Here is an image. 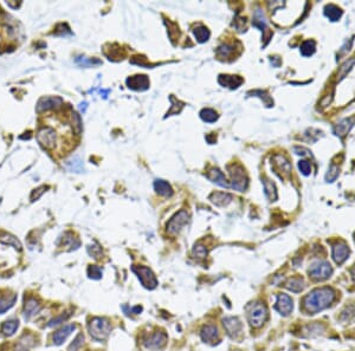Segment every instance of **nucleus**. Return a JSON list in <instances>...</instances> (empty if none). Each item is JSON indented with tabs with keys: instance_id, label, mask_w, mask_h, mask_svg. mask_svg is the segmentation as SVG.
Returning a JSON list of instances; mask_svg holds the SVG:
<instances>
[{
	"instance_id": "f257e3e1",
	"label": "nucleus",
	"mask_w": 355,
	"mask_h": 351,
	"mask_svg": "<svg viewBox=\"0 0 355 351\" xmlns=\"http://www.w3.org/2000/svg\"><path fill=\"white\" fill-rule=\"evenodd\" d=\"M335 299V292L330 287H320L303 298V309L308 313H317L327 309Z\"/></svg>"
},
{
	"instance_id": "f03ea898",
	"label": "nucleus",
	"mask_w": 355,
	"mask_h": 351,
	"mask_svg": "<svg viewBox=\"0 0 355 351\" xmlns=\"http://www.w3.org/2000/svg\"><path fill=\"white\" fill-rule=\"evenodd\" d=\"M246 312L247 322L255 329L261 328L269 317V311L263 302H256L253 304H250L246 309Z\"/></svg>"
},
{
	"instance_id": "7ed1b4c3",
	"label": "nucleus",
	"mask_w": 355,
	"mask_h": 351,
	"mask_svg": "<svg viewBox=\"0 0 355 351\" xmlns=\"http://www.w3.org/2000/svg\"><path fill=\"white\" fill-rule=\"evenodd\" d=\"M88 331L95 341L102 342L109 337L112 332V325L107 318L95 317L88 324Z\"/></svg>"
},
{
	"instance_id": "20e7f679",
	"label": "nucleus",
	"mask_w": 355,
	"mask_h": 351,
	"mask_svg": "<svg viewBox=\"0 0 355 351\" xmlns=\"http://www.w3.org/2000/svg\"><path fill=\"white\" fill-rule=\"evenodd\" d=\"M230 175H231V184L230 187L238 192H244L249 185V179L245 173V169L239 164H231L228 167Z\"/></svg>"
},
{
	"instance_id": "39448f33",
	"label": "nucleus",
	"mask_w": 355,
	"mask_h": 351,
	"mask_svg": "<svg viewBox=\"0 0 355 351\" xmlns=\"http://www.w3.org/2000/svg\"><path fill=\"white\" fill-rule=\"evenodd\" d=\"M132 270L145 289L154 290L158 286V279L149 268H146V266H133Z\"/></svg>"
},
{
	"instance_id": "423d86ee",
	"label": "nucleus",
	"mask_w": 355,
	"mask_h": 351,
	"mask_svg": "<svg viewBox=\"0 0 355 351\" xmlns=\"http://www.w3.org/2000/svg\"><path fill=\"white\" fill-rule=\"evenodd\" d=\"M308 273L312 279H314L316 281H322V280H326V279H328L330 275H332L333 269L329 263L321 260V262H316L314 264H312L308 270Z\"/></svg>"
},
{
	"instance_id": "0eeeda50",
	"label": "nucleus",
	"mask_w": 355,
	"mask_h": 351,
	"mask_svg": "<svg viewBox=\"0 0 355 351\" xmlns=\"http://www.w3.org/2000/svg\"><path fill=\"white\" fill-rule=\"evenodd\" d=\"M190 223V214L186 211H179L177 214L172 217L171 220L167 223V233L171 235H177L181 230Z\"/></svg>"
},
{
	"instance_id": "6e6552de",
	"label": "nucleus",
	"mask_w": 355,
	"mask_h": 351,
	"mask_svg": "<svg viewBox=\"0 0 355 351\" xmlns=\"http://www.w3.org/2000/svg\"><path fill=\"white\" fill-rule=\"evenodd\" d=\"M167 341H168V337H167L166 332L155 331L154 334L149 335L148 337L146 338L145 342H143V346L146 347V349L158 351L166 347Z\"/></svg>"
},
{
	"instance_id": "1a4fd4ad",
	"label": "nucleus",
	"mask_w": 355,
	"mask_h": 351,
	"mask_svg": "<svg viewBox=\"0 0 355 351\" xmlns=\"http://www.w3.org/2000/svg\"><path fill=\"white\" fill-rule=\"evenodd\" d=\"M37 140L43 148L52 149L56 145V131L50 127L41 128L37 133Z\"/></svg>"
},
{
	"instance_id": "9d476101",
	"label": "nucleus",
	"mask_w": 355,
	"mask_h": 351,
	"mask_svg": "<svg viewBox=\"0 0 355 351\" xmlns=\"http://www.w3.org/2000/svg\"><path fill=\"white\" fill-rule=\"evenodd\" d=\"M224 328H225L226 332L231 338L234 340H237L238 337L241 335V331H243V325H241V322L238 319L237 317H226L223 319Z\"/></svg>"
},
{
	"instance_id": "9b49d317",
	"label": "nucleus",
	"mask_w": 355,
	"mask_h": 351,
	"mask_svg": "<svg viewBox=\"0 0 355 351\" xmlns=\"http://www.w3.org/2000/svg\"><path fill=\"white\" fill-rule=\"evenodd\" d=\"M63 104V100L58 96H46V97H41L39 101H38L37 107H36V110L37 113H43L46 112V110L56 109V108H59Z\"/></svg>"
},
{
	"instance_id": "f8f14e48",
	"label": "nucleus",
	"mask_w": 355,
	"mask_h": 351,
	"mask_svg": "<svg viewBox=\"0 0 355 351\" xmlns=\"http://www.w3.org/2000/svg\"><path fill=\"white\" fill-rule=\"evenodd\" d=\"M332 256L334 262H335L338 265H341L344 264L346 260H347L348 256H350V248H348L347 244L345 241H338L333 245V251Z\"/></svg>"
},
{
	"instance_id": "ddd939ff",
	"label": "nucleus",
	"mask_w": 355,
	"mask_h": 351,
	"mask_svg": "<svg viewBox=\"0 0 355 351\" xmlns=\"http://www.w3.org/2000/svg\"><path fill=\"white\" fill-rule=\"evenodd\" d=\"M126 84L128 88L135 90V91H145L149 88V79L145 75H135V76L127 78Z\"/></svg>"
},
{
	"instance_id": "4468645a",
	"label": "nucleus",
	"mask_w": 355,
	"mask_h": 351,
	"mask_svg": "<svg viewBox=\"0 0 355 351\" xmlns=\"http://www.w3.org/2000/svg\"><path fill=\"white\" fill-rule=\"evenodd\" d=\"M275 309L283 316H289L294 309V304H292V299L288 295L281 293L276 297V304Z\"/></svg>"
},
{
	"instance_id": "2eb2a0df",
	"label": "nucleus",
	"mask_w": 355,
	"mask_h": 351,
	"mask_svg": "<svg viewBox=\"0 0 355 351\" xmlns=\"http://www.w3.org/2000/svg\"><path fill=\"white\" fill-rule=\"evenodd\" d=\"M273 163L276 173H281V178H288L291 172V164L283 155H275L273 157Z\"/></svg>"
},
{
	"instance_id": "dca6fc26",
	"label": "nucleus",
	"mask_w": 355,
	"mask_h": 351,
	"mask_svg": "<svg viewBox=\"0 0 355 351\" xmlns=\"http://www.w3.org/2000/svg\"><path fill=\"white\" fill-rule=\"evenodd\" d=\"M200 337L205 343H217L219 341V332H218L217 326L211 325H204L200 331Z\"/></svg>"
},
{
	"instance_id": "f3484780",
	"label": "nucleus",
	"mask_w": 355,
	"mask_h": 351,
	"mask_svg": "<svg viewBox=\"0 0 355 351\" xmlns=\"http://www.w3.org/2000/svg\"><path fill=\"white\" fill-rule=\"evenodd\" d=\"M206 178L210 180V181H212L213 184L220 186V187L223 188L230 187V184L228 182V180H226L225 175H224L218 168H211L206 174Z\"/></svg>"
},
{
	"instance_id": "a211bd4d",
	"label": "nucleus",
	"mask_w": 355,
	"mask_h": 351,
	"mask_svg": "<svg viewBox=\"0 0 355 351\" xmlns=\"http://www.w3.org/2000/svg\"><path fill=\"white\" fill-rule=\"evenodd\" d=\"M75 329L76 328H75V325H73V324L64 325L63 328L59 329L58 331L53 335V343H55L56 346H62V344L68 340V337L75 331Z\"/></svg>"
},
{
	"instance_id": "6ab92c4d",
	"label": "nucleus",
	"mask_w": 355,
	"mask_h": 351,
	"mask_svg": "<svg viewBox=\"0 0 355 351\" xmlns=\"http://www.w3.org/2000/svg\"><path fill=\"white\" fill-rule=\"evenodd\" d=\"M218 82H219L220 85H223L224 88L229 89H237L238 86L241 85V83L244 82L243 78L239 76H230V75H220L218 77Z\"/></svg>"
},
{
	"instance_id": "aec40b11",
	"label": "nucleus",
	"mask_w": 355,
	"mask_h": 351,
	"mask_svg": "<svg viewBox=\"0 0 355 351\" xmlns=\"http://www.w3.org/2000/svg\"><path fill=\"white\" fill-rule=\"evenodd\" d=\"M39 311H40L39 302L35 298H30L29 301L25 303V307H24V319L25 320L31 319V318L35 317Z\"/></svg>"
},
{
	"instance_id": "412c9836",
	"label": "nucleus",
	"mask_w": 355,
	"mask_h": 351,
	"mask_svg": "<svg viewBox=\"0 0 355 351\" xmlns=\"http://www.w3.org/2000/svg\"><path fill=\"white\" fill-rule=\"evenodd\" d=\"M354 125V118H345L340 121L338 124L334 127V134L339 137H344L350 133L352 127Z\"/></svg>"
},
{
	"instance_id": "4be33fe9",
	"label": "nucleus",
	"mask_w": 355,
	"mask_h": 351,
	"mask_svg": "<svg viewBox=\"0 0 355 351\" xmlns=\"http://www.w3.org/2000/svg\"><path fill=\"white\" fill-rule=\"evenodd\" d=\"M210 200L211 202L214 203L216 206L219 207L228 206L232 201V195L228 193H223V192H216V193H212L210 195Z\"/></svg>"
},
{
	"instance_id": "5701e85b",
	"label": "nucleus",
	"mask_w": 355,
	"mask_h": 351,
	"mask_svg": "<svg viewBox=\"0 0 355 351\" xmlns=\"http://www.w3.org/2000/svg\"><path fill=\"white\" fill-rule=\"evenodd\" d=\"M285 287L289 291H291V292L298 293V292H301V291H303L304 287H306V285H304L303 278L292 277V278L288 279V280H286Z\"/></svg>"
},
{
	"instance_id": "b1692460",
	"label": "nucleus",
	"mask_w": 355,
	"mask_h": 351,
	"mask_svg": "<svg viewBox=\"0 0 355 351\" xmlns=\"http://www.w3.org/2000/svg\"><path fill=\"white\" fill-rule=\"evenodd\" d=\"M154 190L157 191L158 194L162 195V196H172L173 194L171 185L168 182L163 181V180H155Z\"/></svg>"
},
{
	"instance_id": "393cba45",
	"label": "nucleus",
	"mask_w": 355,
	"mask_h": 351,
	"mask_svg": "<svg viewBox=\"0 0 355 351\" xmlns=\"http://www.w3.org/2000/svg\"><path fill=\"white\" fill-rule=\"evenodd\" d=\"M324 16H326L329 20H332V22H338L342 16V11L341 8L338 7L336 5L330 4L324 7Z\"/></svg>"
},
{
	"instance_id": "a878e982",
	"label": "nucleus",
	"mask_w": 355,
	"mask_h": 351,
	"mask_svg": "<svg viewBox=\"0 0 355 351\" xmlns=\"http://www.w3.org/2000/svg\"><path fill=\"white\" fill-rule=\"evenodd\" d=\"M263 186H264V193L267 195V197L270 201H275L277 199V190L276 186L274 182H271L269 179L264 178L263 179Z\"/></svg>"
},
{
	"instance_id": "bb28decb",
	"label": "nucleus",
	"mask_w": 355,
	"mask_h": 351,
	"mask_svg": "<svg viewBox=\"0 0 355 351\" xmlns=\"http://www.w3.org/2000/svg\"><path fill=\"white\" fill-rule=\"evenodd\" d=\"M0 242H2V244L5 245L13 246L16 250L22 251V244H20L19 240H18L16 236L11 235V234L8 233H0Z\"/></svg>"
},
{
	"instance_id": "cd10ccee",
	"label": "nucleus",
	"mask_w": 355,
	"mask_h": 351,
	"mask_svg": "<svg viewBox=\"0 0 355 351\" xmlns=\"http://www.w3.org/2000/svg\"><path fill=\"white\" fill-rule=\"evenodd\" d=\"M75 62H76L77 65H79V67H83V68H91V67H95V65L102 64V62H101L100 59L88 58V57H84V56H77L76 58H75Z\"/></svg>"
},
{
	"instance_id": "c85d7f7f",
	"label": "nucleus",
	"mask_w": 355,
	"mask_h": 351,
	"mask_svg": "<svg viewBox=\"0 0 355 351\" xmlns=\"http://www.w3.org/2000/svg\"><path fill=\"white\" fill-rule=\"evenodd\" d=\"M67 168L68 170L75 173H82L84 172V167H83V162L79 156H75V157L71 158L67 162Z\"/></svg>"
},
{
	"instance_id": "c756f323",
	"label": "nucleus",
	"mask_w": 355,
	"mask_h": 351,
	"mask_svg": "<svg viewBox=\"0 0 355 351\" xmlns=\"http://www.w3.org/2000/svg\"><path fill=\"white\" fill-rule=\"evenodd\" d=\"M18 326H19V322H18L17 319L7 320V322H5L4 324H2L1 332L5 336H7V337H10V336L14 335V332L17 331Z\"/></svg>"
},
{
	"instance_id": "7c9ffc66",
	"label": "nucleus",
	"mask_w": 355,
	"mask_h": 351,
	"mask_svg": "<svg viewBox=\"0 0 355 351\" xmlns=\"http://www.w3.org/2000/svg\"><path fill=\"white\" fill-rule=\"evenodd\" d=\"M193 34H195V37L199 43H205V41L208 40L210 38V30L205 26H198L193 30Z\"/></svg>"
},
{
	"instance_id": "2f4dec72",
	"label": "nucleus",
	"mask_w": 355,
	"mask_h": 351,
	"mask_svg": "<svg viewBox=\"0 0 355 351\" xmlns=\"http://www.w3.org/2000/svg\"><path fill=\"white\" fill-rule=\"evenodd\" d=\"M301 53H302L303 56L308 57V56H312L314 55L315 50H316V44L314 40H306L303 41L302 45H301Z\"/></svg>"
},
{
	"instance_id": "473e14b6",
	"label": "nucleus",
	"mask_w": 355,
	"mask_h": 351,
	"mask_svg": "<svg viewBox=\"0 0 355 351\" xmlns=\"http://www.w3.org/2000/svg\"><path fill=\"white\" fill-rule=\"evenodd\" d=\"M16 301H17L16 295L12 297H7V298L0 299V314L10 310V309L14 305Z\"/></svg>"
},
{
	"instance_id": "72a5a7b5",
	"label": "nucleus",
	"mask_w": 355,
	"mask_h": 351,
	"mask_svg": "<svg viewBox=\"0 0 355 351\" xmlns=\"http://www.w3.org/2000/svg\"><path fill=\"white\" fill-rule=\"evenodd\" d=\"M234 51H235V47L231 46V45H228V44L220 45V46L217 49V56L219 57L220 59L229 58V57L231 56V53H234Z\"/></svg>"
},
{
	"instance_id": "f704fd0d",
	"label": "nucleus",
	"mask_w": 355,
	"mask_h": 351,
	"mask_svg": "<svg viewBox=\"0 0 355 351\" xmlns=\"http://www.w3.org/2000/svg\"><path fill=\"white\" fill-rule=\"evenodd\" d=\"M253 25L256 28L261 29L262 31L267 29V22H265V17L263 14V12L261 10H257L255 12V17H253Z\"/></svg>"
},
{
	"instance_id": "c9c22d12",
	"label": "nucleus",
	"mask_w": 355,
	"mask_h": 351,
	"mask_svg": "<svg viewBox=\"0 0 355 351\" xmlns=\"http://www.w3.org/2000/svg\"><path fill=\"white\" fill-rule=\"evenodd\" d=\"M200 117L204 122H208V123H212L216 122L218 119V115L217 113L214 112L213 109H202L200 112Z\"/></svg>"
},
{
	"instance_id": "e433bc0d",
	"label": "nucleus",
	"mask_w": 355,
	"mask_h": 351,
	"mask_svg": "<svg viewBox=\"0 0 355 351\" xmlns=\"http://www.w3.org/2000/svg\"><path fill=\"white\" fill-rule=\"evenodd\" d=\"M354 65H355V58H352V59H350V61L346 62L345 64L340 68V70L338 73V80H341L342 78H345L346 75L350 73Z\"/></svg>"
},
{
	"instance_id": "4c0bfd02",
	"label": "nucleus",
	"mask_w": 355,
	"mask_h": 351,
	"mask_svg": "<svg viewBox=\"0 0 355 351\" xmlns=\"http://www.w3.org/2000/svg\"><path fill=\"white\" fill-rule=\"evenodd\" d=\"M193 257L197 258V259H205L207 257V250L204 245L197 244L195 247H193Z\"/></svg>"
},
{
	"instance_id": "58836bf2",
	"label": "nucleus",
	"mask_w": 355,
	"mask_h": 351,
	"mask_svg": "<svg viewBox=\"0 0 355 351\" xmlns=\"http://www.w3.org/2000/svg\"><path fill=\"white\" fill-rule=\"evenodd\" d=\"M102 269L98 268V266H95V265H90L88 268V275L89 278L91 279H95V280H98V279L102 278Z\"/></svg>"
},
{
	"instance_id": "ea45409f",
	"label": "nucleus",
	"mask_w": 355,
	"mask_h": 351,
	"mask_svg": "<svg viewBox=\"0 0 355 351\" xmlns=\"http://www.w3.org/2000/svg\"><path fill=\"white\" fill-rule=\"evenodd\" d=\"M169 101L172 102V108H171V109H169V112L167 113L166 117H167V116H171V115H173V114H174V115H177V114H179V113L181 112V109H183L184 106H185V104H184V106L177 107L178 104L181 103V102L179 101V100H177V98H175V97H173V96H171V97H169Z\"/></svg>"
},
{
	"instance_id": "a19ab883",
	"label": "nucleus",
	"mask_w": 355,
	"mask_h": 351,
	"mask_svg": "<svg viewBox=\"0 0 355 351\" xmlns=\"http://www.w3.org/2000/svg\"><path fill=\"white\" fill-rule=\"evenodd\" d=\"M338 176H339V167H336L335 164H332L329 169H328L326 180L328 182H333L338 179Z\"/></svg>"
},
{
	"instance_id": "79ce46f5",
	"label": "nucleus",
	"mask_w": 355,
	"mask_h": 351,
	"mask_svg": "<svg viewBox=\"0 0 355 351\" xmlns=\"http://www.w3.org/2000/svg\"><path fill=\"white\" fill-rule=\"evenodd\" d=\"M251 94L252 95H259L258 97H261L262 100L264 101V103L267 104V107H271L274 104V102L271 101V97L265 91H262V90H256V91L249 92V95H251Z\"/></svg>"
},
{
	"instance_id": "37998d69",
	"label": "nucleus",
	"mask_w": 355,
	"mask_h": 351,
	"mask_svg": "<svg viewBox=\"0 0 355 351\" xmlns=\"http://www.w3.org/2000/svg\"><path fill=\"white\" fill-rule=\"evenodd\" d=\"M73 127L76 134H80V131H82V119L77 113H73Z\"/></svg>"
},
{
	"instance_id": "c03bdc74",
	"label": "nucleus",
	"mask_w": 355,
	"mask_h": 351,
	"mask_svg": "<svg viewBox=\"0 0 355 351\" xmlns=\"http://www.w3.org/2000/svg\"><path fill=\"white\" fill-rule=\"evenodd\" d=\"M298 169L301 170V173H302L303 175H309L310 172H312V166H310L308 161L302 160L298 162Z\"/></svg>"
},
{
	"instance_id": "a18cd8bd",
	"label": "nucleus",
	"mask_w": 355,
	"mask_h": 351,
	"mask_svg": "<svg viewBox=\"0 0 355 351\" xmlns=\"http://www.w3.org/2000/svg\"><path fill=\"white\" fill-rule=\"evenodd\" d=\"M354 316H355V308L354 307H348V308H346V310L344 312H342L341 320H345V322H347V320H351Z\"/></svg>"
},
{
	"instance_id": "49530a36",
	"label": "nucleus",
	"mask_w": 355,
	"mask_h": 351,
	"mask_svg": "<svg viewBox=\"0 0 355 351\" xmlns=\"http://www.w3.org/2000/svg\"><path fill=\"white\" fill-rule=\"evenodd\" d=\"M83 341H84V336L79 335L76 337V340L74 341V343L69 347V351H77L80 347L83 346Z\"/></svg>"
},
{
	"instance_id": "de8ad7c7",
	"label": "nucleus",
	"mask_w": 355,
	"mask_h": 351,
	"mask_svg": "<svg viewBox=\"0 0 355 351\" xmlns=\"http://www.w3.org/2000/svg\"><path fill=\"white\" fill-rule=\"evenodd\" d=\"M46 190H49V187H47V186H41V187L35 190L31 194V201H36V200L39 199V197L41 196V194H43Z\"/></svg>"
},
{
	"instance_id": "09e8293b",
	"label": "nucleus",
	"mask_w": 355,
	"mask_h": 351,
	"mask_svg": "<svg viewBox=\"0 0 355 351\" xmlns=\"http://www.w3.org/2000/svg\"><path fill=\"white\" fill-rule=\"evenodd\" d=\"M70 317V313H67V314H62V316H59L57 318H53V319L51 320V322L49 323V326L50 328H52V326H56L58 325V324L63 323L65 319H68V318Z\"/></svg>"
},
{
	"instance_id": "8fccbe9b",
	"label": "nucleus",
	"mask_w": 355,
	"mask_h": 351,
	"mask_svg": "<svg viewBox=\"0 0 355 351\" xmlns=\"http://www.w3.org/2000/svg\"><path fill=\"white\" fill-rule=\"evenodd\" d=\"M86 106H88V103H86V102H84V103H80V104H79V109H80V112L84 113V112H85V109H86Z\"/></svg>"
},
{
	"instance_id": "3c124183",
	"label": "nucleus",
	"mask_w": 355,
	"mask_h": 351,
	"mask_svg": "<svg viewBox=\"0 0 355 351\" xmlns=\"http://www.w3.org/2000/svg\"><path fill=\"white\" fill-rule=\"evenodd\" d=\"M295 152H301V149H300V148H295ZM301 154L306 155V153H300V155H301Z\"/></svg>"
},
{
	"instance_id": "603ef678",
	"label": "nucleus",
	"mask_w": 355,
	"mask_h": 351,
	"mask_svg": "<svg viewBox=\"0 0 355 351\" xmlns=\"http://www.w3.org/2000/svg\"><path fill=\"white\" fill-rule=\"evenodd\" d=\"M352 274H353V278H354V280H355V268H354L353 270H352Z\"/></svg>"
}]
</instances>
